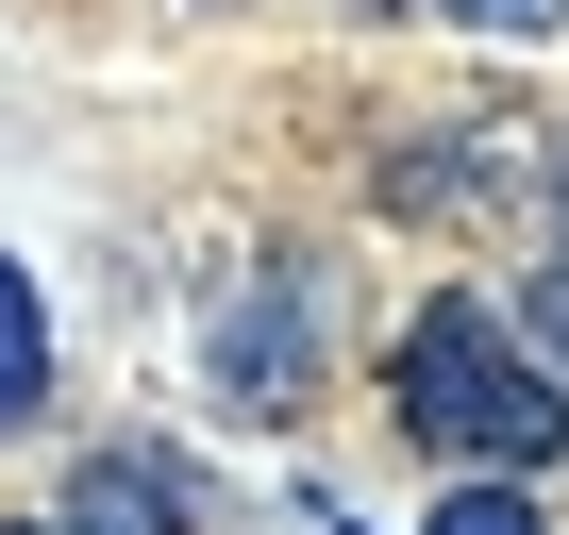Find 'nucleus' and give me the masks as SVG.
Masks as SVG:
<instances>
[{
    "mask_svg": "<svg viewBox=\"0 0 569 535\" xmlns=\"http://www.w3.org/2000/svg\"><path fill=\"white\" fill-rule=\"evenodd\" d=\"M386 418H402L419 452H452V468L536 485V468L569 452V369H536L486 285H436V302L402 319V352H386Z\"/></svg>",
    "mask_w": 569,
    "mask_h": 535,
    "instance_id": "1",
    "label": "nucleus"
},
{
    "mask_svg": "<svg viewBox=\"0 0 569 535\" xmlns=\"http://www.w3.org/2000/svg\"><path fill=\"white\" fill-rule=\"evenodd\" d=\"M302 385H319L302 285H284V268H251V302L218 319V402H234V418H302Z\"/></svg>",
    "mask_w": 569,
    "mask_h": 535,
    "instance_id": "2",
    "label": "nucleus"
},
{
    "mask_svg": "<svg viewBox=\"0 0 569 535\" xmlns=\"http://www.w3.org/2000/svg\"><path fill=\"white\" fill-rule=\"evenodd\" d=\"M68 518H84V535H201V485H184L168 452H118V435H101L84 485H68Z\"/></svg>",
    "mask_w": 569,
    "mask_h": 535,
    "instance_id": "3",
    "label": "nucleus"
},
{
    "mask_svg": "<svg viewBox=\"0 0 569 535\" xmlns=\"http://www.w3.org/2000/svg\"><path fill=\"white\" fill-rule=\"evenodd\" d=\"M51 418V302H34V268L0 251V435H34Z\"/></svg>",
    "mask_w": 569,
    "mask_h": 535,
    "instance_id": "4",
    "label": "nucleus"
},
{
    "mask_svg": "<svg viewBox=\"0 0 569 535\" xmlns=\"http://www.w3.org/2000/svg\"><path fill=\"white\" fill-rule=\"evenodd\" d=\"M502 151H486V118H452V134H419V151H386V218H452L469 184H486Z\"/></svg>",
    "mask_w": 569,
    "mask_h": 535,
    "instance_id": "5",
    "label": "nucleus"
},
{
    "mask_svg": "<svg viewBox=\"0 0 569 535\" xmlns=\"http://www.w3.org/2000/svg\"><path fill=\"white\" fill-rule=\"evenodd\" d=\"M419 535H552V518H536V485H502V468H452V502H436Z\"/></svg>",
    "mask_w": 569,
    "mask_h": 535,
    "instance_id": "6",
    "label": "nucleus"
},
{
    "mask_svg": "<svg viewBox=\"0 0 569 535\" xmlns=\"http://www.w3.org/2000/svg\"><path fill=\"white\" fill-rule=\"evenodd\" d=\"M502 335H519L536 369H569V251H552V268H519V319H502Z\"/></svg>",
    "mask_w": 569,
    "mask_h": 535,
    "instance_id": "7",
    "label": "nucleus"
},
{
    "mask_svg": "<svg viewBox=\"0 0 569 535\" xmlns=\"http://www.w3.org/2000/svg\"><path fill=\"white\" fill-rule=\"evenodd\" d=\"M436 18H469V34H569V0H436Z\"/></svg>",
    "mask_w": 569,
    "mask_h": 535,
    "instance_id": "8",
    "label": "nucleus"
},
{
    "mask_svg": "<svg viewBox=\"0 0 569 535\" xmlns=\"http://www.w3.org/2000/svg\"><path fill=\"white\" fill-rule=\"evenodd\" d=\"M0 535H84V518H68V502H51V518H0Z\"/></svg>",
    "mask_w": 569,
    "mask_h": 535,
    "instance_id": "9",
    "label": "nucleus"
},
{
    "mask_svg": "<svg viewBox=\"0 0 569 535\" xmlns=\"http://www.w3.org/2000/svg\"><path fill=\"white\" fill-rule=\"evenodd\" d=\"M552 251H569V151H552Z\"/></svg>",
    "mask_w": 569,
    "mask_h": 535,
    "instance_id": "10",
    "label": "nucleus"
}]
</instances>
